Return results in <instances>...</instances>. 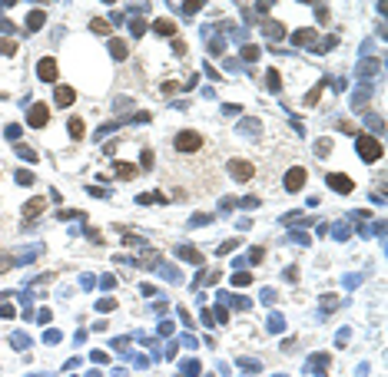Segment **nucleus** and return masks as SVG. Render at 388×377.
I'll use <instances>...</instances> for the list:
<instances>
[{
	"mask_svg": "<svg viewBox=\"0 0 388 377\" xmlns=\"http://www.w3.org/2000/svg\"><path fill=\"white\" fill-rule=\"evenodd\" d=\"M173 146L179 152H199V149H203V136H199L196 129H182V133H176Z\"/></svg>",
	"mask_w": 388,
	"mask_h": 377,
	"instance_id": "nucleus-1",
	"label": "nucleus"
},
{
	"mask_svg": "<svg viewBox=\"0 0 388 377\" xmlns=\"http://www.w3.org/2000/svg\"><path fill=\"white\" fill-rule=\"evenodd\" d=\"M358 156L368 159V162H378L381 159V142L372 136H358Z\"/></svg>",
	"mask_w": 388,
	"mask_h": 377,
	"instance_id": "nucleus-2",
	"label": "nucleus"
},
{
	"mask_svg": "<svg viewBox=\"0 0 388 377\" xmlns=\"http://www.w3.org/2000/svg\"><path fill=\"white\" fill-rule=\"evenodd\" d=\"M252 172H255L252 162H246V159H232V162H229V175L236 182H249V179H252Z\"/></svg>",
	"mask_w": 388,
	"mask_h": 377,
	"instance_id": "nucleus-3",
	"label": "nucleus"
},
{
	"mask_svg": "<svg viewBox=\"0 0 388 377\" xmlns=\"http://www.w3.org/2000/svg\"><path fill=\"white\" fill-rule=\"evenodd\" d=\"M302 185H305V169H302V165H292V169L285 172V189H289V192H299Z\"/></svg>",
	"mask_w": 388,
	"mask_h": 377,
	"instance_id": "nucleus-4",
	"label": "nucleus"
},
{
	"mask_svg": "<svg viewBox=\"0 0 388 377\" xmlns=\"http://www.w3.org/2000/svg\"><path fill=\"white\" fill-rule=\"evenodd\" d=\"M43 209H47V199H43V196L30 199V202L24 205V219H33V215H40V212H43Z\"/></svg>",
	"mask_w": 388,
	"mask_h": 377,
	"instance_id": "nucleus-5",
	"label": "nucleus"
},
{
	"mask_svg": "<svg viewBox=\"0 0 388 377\" xmlns=\"http://www.w3.org/2000/svg\"><path fill=\"white\" fill-rule=\"evenodd\" d=\"M53 100H56V106H70V103L77 100V89H73V86H56Z\"/></svg>",
	"mask_w": 388,
	"mask_h": 377,
	"instance_id": "nucleus-6",
	"label": "nucleus"
},
{
	"mask_svg": "<svg viewBox=\"0 0 388 377\" xmlns=\"http://www.w3.org/2000/svg\"><path fill=\"white\" fill-rule=\"evenodd\" d=\"M329 185H332L335 192H352V189H355L349 175H329Z\"/></svg>",
	"mask_w": 388,
	"mask_h": 377,
	"instance_id": "nucleus-7",
	"label": "nucleus"
},
{
	"mask_svg": "<svg viewBox=\"0 0 388 377\" xmlns=\"http://www.w3.org/2000/svg\"><path fill=\"white\" fill-rule=\"evenodd\" d=\"M47 119H50L47 106H33V110H30V116H27V123H30V126H43Z\"/></svg>",
	"mask_w": 388,
	"mask_h": 377,
	"instance_id": "nucleus-8",
	"label": "nucleus"
},
{
	"mask_svg": "<svg viewBox=\"0 0 388 377\" xmlns=\"http://www.w3.org/2000/svg\"><path fill=\"white\" fill-rule=\"evenodd\" d=\"M37 73H40V79H56V63L50 60H40V66H37Z\"/></svg>",
	"mask_w": 388,
	"mask_h": 377,
	"instance_id": "nucleus-9",
	"label": "nucleus"
},
{
	"mask_svg": "<svg viewBox=\"0 0 388 377\" xmlns=\"http://www.w3.org/2000/svg\"><path fill=\"white\" fill-rule=\"evenodd\" d=\"M153 30H156V33H163V37H173V33H176V27H173V20H156V24H153Z\"/></svg>",
	"mask_w": 388,
	"mask_h": 377,
	"instance_id": "nucleus-10",
	"label": "nucleus"
},
{
	"mask_svg": "<svg viewBox=\"0 0 388 377\" xmlns=\"http://www.w3.org/2000/svg\"><path fill=\"white\" fill-rule=\"evenodd\" d=\"M110 53L116 56V60H126V43H123V40H113V43H110Z\"/></svg>",
	"mask_w": 388,
	"mask_h": 377,
	"instance_id": "nucleus-11",
	"label": "nucleus"
},
{
	"mask_svg": "<svg viewBox=\"0 0 388 377\" xmlns=\"http://www.w3.org/2000/svg\"><path fill=\"white\" fill-rule=\"evenodd\" d=\"M10 268H14V255H10V251H0V275L10 271Z\"/></svg>",
	"mask_w": 388,
	"mask_h": 377,
	"instance_id": "nucleus-12",
	"label": "nucleus"
},
{
	"mask_svg": "<svg viewBox=\"0 0 388 377\" xmlns=\"http://www.w3.org/2000/svg\"><path fill=\"white\" fill-rule=\"evenodd\" d=\"M40 24H43V10H33V14L27 17V27H30V30H37Z\"/></svg>",
	"mask_w": 388,
	"mask_h": 377,
	"instance_id": "nucleus-13",
	"label": "nucleus"
},
{
	"mask_svg": "<svg viewBox=\"0 0 388 377\" xmlns=\"http://www.w3.org/2000/svg\"><path fill=\"white\" fill-rule=\"evenodd\" d=\"M116 175H119V179H133V175H136V169H133V165H130V162H119Z\"/></svg>",
	"mask_w": 388,
	"mask_h": 377,
	"instance_id": "nucleus-14",
	"label": "nucleus"
},
{
	"mask_svg": "<svg viewBox=\"0 0 388 377\" xmlns=\"http://www.w3.org/2000/svg\"><path fill=\"white\" fill-rule=\"evenodd\" d=\"M176 255H182V258H189V261H199V258H203L196 248H176Z\"/></svg>",
	"mask_w": 388,
	"mask_h": 377,
	"instance_id": "nucleus-15",
	"label": "nucleus"
},
{
	"mask_svg": "<svg viewBox=\"0 0 388 377\" xmlns=\"http://www.w3.org/2000/svg\"><path fill=\"white\" fill-rule=\"evenodd\" d=\"M90 30L93 33H110V24H106V20H90Z\"/></svg>",
	"mask_w": 388,
	"mask_h": 377,
	"instance_id": "nucleus-16",
	"label": "nucleus"
},
{
	"mask_svg": "<svg viewBox=\"0 0 388 377\" xmlns=\"http://www.w3.org/2000/svg\"><path fill=\"white\" fill-rule=\"evenodd\" d=\"M67 129H70L73 139H80V136H83V123H80V119H70V126H67Z\"/></svg>",
	"mask_w": 388,
	"mask_h": 377,
	"instance_id": "nucleus-17",
	"label": "nucleus"
},
{
	"mask_svg": "<svg viewBox=\"0 0 388 377\" xmlns=\"http://www.w3.org/2000/svg\"><path fill=\"white\" fill-rule=\"evenodd\" d=\"M266 33H269L272 40H279V37H282V27H279V24H272V20H269V24H266Z\"/></svg>",
	"mask_w": 388,
	"mask_h": 377,
	"instance_id": "nucleus-18",
	"label": "nucleus"
},
{
	"mask_svg": "<svg viewBox=\"0 0 388 377\" xmlns=\"http://www.w3.org/2000/svg\"><path fill=\"white\" fill-rule=\"evenodd\" d=\"M0 53L14 56V53H17V43H14V40H4V43H0Z\"/></svg>",
	"mask_w": 388,
	"mask_h": 377,
	"instance_id": "nucleus-19",
	"label": "nucleus"
},
{
	"mask_svg": "<svg viewBox=\"0 0 388 377\" xmlns=\"http://www.w3.org/2000/svg\"><path fill=\"white\" fill-rule=\"evenodd\" d=\"M312 37H315V33H312V30H299V33H295V43H309Z\"/></svg>",
	"mask_w": 388,
	"mask_h": 377,
	"instance_id": "nucleus-20",
	"label": "nucleus"
},
{
	"mask_svg": "<svg viewBox=\"0 0 388 377\" xmlns=\"http://www.w3.org/2000/svg\"><path fill=\"white\" fill-rule=\"evenodd\" d=\"M266 79H269V89H279V73L276 70H269V76H266Z\"/></svg>",
	"mask_w": 388,
	"mask_h": 377,
	"instance_id": "nucleus-21",
	"label": "nucleus"
},
{
	"mask_svg": "<svg viewBox=\"0 0 388 377\" xmlns=\"http://www.w3.org/2000/svg\"><path fill=\"white\" fill-rule=\"evenodd\" d=\"M143 165H146V169H153V152H150V149H143Z\"/></svg>",
	"mask_w": 388,
	"mask_h": 377,
	"instance_id": "nucleus-22",
	"label": "nucleus"
},
{
	"mask_svg": "<svg viewBox=\"0 0 388 377\" xmlns=\"http://www.w3.org/2000/svg\"><path fill=\"white\" fill-rule=\"evenodd\" d=\"M252 281V275H246V271H242V275H236V285H249Z\"/></svg>",
	"mask_w": 388,
	"mask_h": 377,
	"instance_id": "nucleus-23",
	"label": "nucleus"
}]
</instances>
